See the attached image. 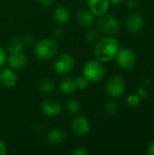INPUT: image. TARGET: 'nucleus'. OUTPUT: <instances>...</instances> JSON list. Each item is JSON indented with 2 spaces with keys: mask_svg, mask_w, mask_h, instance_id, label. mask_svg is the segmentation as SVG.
Returning a JSON list of instances; mask_svg holds the SVG:
<instances>
[{
  "mask_svg": "<svg viewBox=\"0 0 154 155\" xmlns=\"http://www.w3.org/2000/svg\"><path fill=\"white\" fill-rule=\"evenodd\" d=\"M119 50V42L114 37L106 35L96 41L93 48V54L98 61L107 63L115 58Z\"/></svg>",
  "mask_w": 154,
  "mask_h": 155,
  "instance_id": "1",
  "label": "nucleus"
},
{
  "mask_svg": "<svg viewBox=\"0 0 154 155\" xmlns=\"http://www.w3.org/2000/svg\"><path fill=\"white\" fill-rule=\"evenodd\" d=\"M59 51L57 43L51 38H44L37 41L34 45V54L36 58L42 61L53 59Z\"/></svg>",
  "mask_w": 154,
  "mask_h": 155,
  "instance_id": "2",
  "label": "nucleus"
},
{
  "mask_svg": "<svg viewBox=\"0 0 154 155\" xmlns=\"http://www.w3.org/2000/svg\"><path fill=\"white\" fill-rule=\"evenodd\" d=\"M105 68L102 62L96 60H89L83 68V74L90 83H99L105 76Z\"/></svg>",
  "mask_w": 154,
  "mask_h": 155,
  "instance_id": "3",
  "label": "nucleus"
},
{
  "mask_svg": "<svg viewBox=\"0 0 154 155\" xmlns=\"http://www.w3.org/2000/svg\"><path fill=\"white\" fill-rule=\"evenodd\" d=\"M97 28L103 34L109 36H113L120 30V23L115 16L107 15L106 13L99 17L97 21Z\"/></svg>",
  "mask_w": 154,
  "mask_h": 155,
  "instance_id": "4",
  "label": "nucleus"
},
{
  "mask_svg": "<svg viewBox=\"0 0 154 155\" xmlns=\"http://www.w3.org/2000/svg\"><path fill=\"white\" fill-rule=\"evenodd\" d=\"M125 80L121 75H113L108 79L105 84L106 94L112 98H119L121 97L125 91Z\"/></svg>",
  "mask_w": 154,
  "mask_h": 155,
  "instance_id": "5",
  "label": "nucleus"
},
{
  "mask_svg": "<svg viewBox=\"0 0 154 155\" xmlns=\"http://www.w3.org/2000/svg\"><path fill=\"white\" fill-rule=\"evenodd\" d=\"M115 58L118 65L124 71H131L136 65V56L130 49H120Z\"/></svg>",
  "mask_w": 154,
  "mask_h": 155,
  "instance_id": "6",
  "label": "nucleus"
},
{
  "mask_svg": "<svg viewBox=\"0 0 154 155\" xmlns=\"http://www.w3.org/2000/svg\"><path fill=\"white\" fill-rule=\"evenodd\" d=\"M74 66V59L69 54H60L54 62V70L57 74L63 75L70 73Z\"/></svg>",
  "mask_w": 154,
  "mask_h": 155,
  "instance_id": "7",
  "label": "nucleus"
},
{
  "mask_svg": "<svg viewBox=\"0 0 154 155\" xmlns=\"http://www.w3.org/2000/svg\"><path fill=\"white\" fill-rule=\"evenodd\" d=\"M71 128L77 136H84L90 131L89 120L84 115H77L73 118L71 122Z\"/></svg>",
  "mask_w": 154,
  "mask_h": 155,
  "instance_id": "8",
  "label": "nucleus"
},
{
  "mask_svg": "<svg viewBox=\"0 0 154 155\" xmlns=\"http://www.w3.org/2000/svg\"><path fill=\"white\" fill-rule=\"evenodd\" d=\"M41 110L45 115L49 117H55L61 114L62 104L59 101L54 98H47L42 102Z\"/></svg>",
  "mask_w": 154,
  "mask_h": 155,
  "instance_id": "9",
  "label": "nucleus"
},
{
  "mask_svg": "<svg viewBox=\"0 0 154 155\" xmlns=\"http://www.w3.org/2000/svg\"><path fill=\"white\" fill-rule=\"evenodd\" d=\"M6 62L8 63L10 68H12L15 71H17V70H22L25 67L27 64V58L23 54V52L14 53V54H10V55L7 57Z\"/></svg>",
  "mask_w": 154,
  "mask_h": 155,
  "instance_id": "10",
  "label": "nucleus"
},
{
  "mask_svg": "<svg viewBox=\"0 0 154 155\" xmlns=\"http://www.w3.org/2000/svg\"><path fill=\"white\" fill-rule=\"evenodd\" d=\"M17 83V76L12 68H3L0 71V84L5 87L11 88L14 87Z\"/></svg>",
  "mask_w": 154,
  "mask_h": 155,
  "instance_id": "11",
  "label": "nucleus"
},
{
  "mask_svg": "<svg viewBox=\"0 0 154 155\" xmlns=\"http://www.w3.org/2000/svg\"><path fill=\"white\" fill-rule=\"evenodd\" d=\"M109 0H88L89 10L97 16L106 14L109 10Z\"/></svg>",
  "mask_w": 154,
  "mask_h": 155,
  "instance_id": "12",
  "label": "nucleus"
},
{
  "mask_svg": "<svg viewBox=\"0 0 154 155\" xmlns=\"http://www.w3.org/2000/svg\"><path fill=\"white\" fill-rule=\"evenodd\" d=\"M144 25V21L141 15L133 13L131 14L126 19V27L129 32L136 34L140 32Z\"/></svg>",
  "mask_w": 154,
  "mask_h": 155,
  "instance_id": "13",
  "label": "nucleus"
},
{
  "mask_svg": "<svg viewBox=\"0 0 154 155\" xmlns=\"http://www.w3.org/2000/svg\"><path fill=\"white\" fill-rule=\"evenodd\" d=\"M95 15L88 9H81L77 13V21L84 27H90L93 25Z\"/></svg>",
  "mask_w": 154,
  "mask_h": 155,
  "instance_id": "14",
  "label": "nucleus"
},
{
  "mask_svg": "<svg viewBox=\"0 0 154 155\" xmlns=\"http://www.w3.org/2000/svg\"><path fill=\"white\" fill-rule=\"evenodd\" d=\"M53 16L54 21L57 24L60 25H64L66 23L69 22L70 17H71V14L68 10V8H66L65 6H57L53 13Z\"/></svg>",
  "mask_w": 154,
  "mask_h": 155,
  "instance_id": "15",
  "label": "nucleus"
},
{
  "mask_svg": "<svg viewBox=\"0 0 154 155\" xmlns=\"http://www.w3.org/2000/svg\"><path fill=\"white\" fill-rule=\"evenodd\" d=\"M59 87H60L61 92L64 93V94H72L77 89L75 79L73 78V77H70V76L64 77L60 81Z\"/></svg>",
  "mask_w": 154,
  "mask_h": 155,
  "instance_id": "16",
  "label": "nucleus"
},
{
  "mask_svg": "<svg viewBox=\"0 0 154 155\" xmlns=\"http://www.w3.org/2000/svg\"><path fill=\"white\" fill-rule=\"evenodd\" d=\"M47 141L52 143V144H59L62 143L65 138H66V134L63 129H59V128H54L50 130L47 133L46 135Z\"/></svg>",
  "mask_w": 154,
  "mask_h": 155,
  "instance_id": "17",
  "label": "nucleus"
},
{
  "mask_svg": "<svg viewBox=\"0 0 154 155\" xmlns=\"http://www.w3.org/2000/svg\"><path fill=\"white\" fill-rule=\"evenodd\" d=\"M38 88L39 90L44 94H52L56 90V84L54 82V80L49 78H44L39 81L38 83Z\"/></svg>",
  "mask_w": 154,
  "mask_h": 155,
  "instance_id": "18",
  "label": "nucleus"
},
{
  "mask_svg": "<svg viewBox=\"0 0 154 155\" xmlns=\"http://www.w3.org/2000/svg\"><path fill=\"white\" fill-rule=\"evenodd\" d=\"M24 43L21 38L19 37H13L7 44V49L10 54L14 53H20L24 50Z\"/></svg>",
  "mask_w": 154,
  "mask_h": 155,
  "instance_id": "19",
  "label": "nucleus"
},
{
  "mask_svg": "<svg viewBox=\"0 0 154 155\" xmlns=\"http://www.w3.org/2000/svg\"><path fill=\"white\" fill-rule=\"evenodd\" d=\"M66 109L71 114H76L81 110V104L75 98H71L66 104Z\"/></svg>",
  "mask_w": 154,
  "mask_h": 155,
  "instance_id": "20",
  "label": "nucleus"
},
{
  "mask_svg": "<svg viewBox=\"0 0 154 155\" xmlns=\"http://www.w3.org/2000/svg\"><path fill=\"white\" fill-rule=\"evenodd\" d=\"M75 83H76V87L77 89H80V90H84L86 89L88 86H89V80L84 75H79L75 78Z\"/></svg>",
  "mask_w": 154,
  "mask_h": 155,
  "instance_id": "21",
  "label": "nucleus"
},
{
  "mask_svg": "<svg viewBox=\"0 0 154 155\" xmlns=\"http://www.w3.org/2000/svg\"><path fill=\"white\" fill-rule=\"evenodd\" d=\"M119 104L115 101H110L105 104V111L108 114H115L118 112Z\"/></svg>",
  "mask_w": 154,
  "mask_h": 155,
  "instance_id": "22",
  "label": "nucleus"
},
{
  "mask_svg": "<svg viewBox=\"0 0 154 155\" xmlns=\"http://www.w3.org/2000/svg\"><path fill=\"white\" fill-rule=\"evenodd\" d=\"M99 37V33L98 30L91 28L89 30H87V32L85 33V39L87 42H96L98 40Z\"/></svg>",
  "mask_w": 154,
  "mask_h": 155,
  "instance_id": "23",
  "label": "nucleus"
},
{
  "mask_svg": "<svg viewBox=\"0 0 154 155\" xmlns=\"http://www.w3.org/2000/svg\"><path fill=\"white\" fill-rule=\"evenodd\" d=\"M126 102H127L128 106L134 108V107H137L141 104V98L137 94H131L128 96Z\"/></svg>",
  "mask_w": 154,
  "mask_h": 155,
  "instance_id": "24",
  "label": "nucleus"
},
{
  "mask_svg": "<svg viewBox=\"0 0 154 155\" xmlns=\"http://www.w3.org/2000/svg\"><path fill=\"white\" fill-rule=\"evenodd\" d=\"M141 99L143 98V99H145V98H147V96L149 95V91H148V89L147 88H145L144 86H139L138 87V89H137V94H136Z\"/></svg>",
  "mask_w": 154,
  "mask_h": 155,
  "instance_id": "25",
  "label": "nucleus"
},
{
  "mask_svg": "<svg viewBox=\"0 0 154 155\" xmlns=\"http://www.w3.org/2000/svg\"><path fill=\"white\" fill-rule=\"evenodd\" d=\"M34 40V36H33L31 34H25V35H24L23 37H22V41H23L24 45H33Z\"/></svg>",
  "mask_w": 154,
  "mask_h": 155,
  "instance_id": "26",
  "label": "nucleus"
},
{
  "mask_svg": "<svg viewBox=\"0 0 154 155\" xmlns=\"http://www.w3.org/2000/svg\"><path fill=\"white\" fill-rule=\"evenodd\" d=\"M7 54H6V51L0 45V67L3 66L6 61H7Z\"/></svg>",
  "mask_w": 154,
  "mask_h": 155,
  "instance_id": "27",
  "label": "nucleus"
},
{
  "mask_svg": "<svg viewBox=\"0 0 154 155\" xmlns=\"http://www.w3.org/2000/svg\"><path fill=\"white\" fill-rule=\"evenodd\" d=\"M64 30L63 28L61 27H57L54 29V37L57 40H62L64 38Z\"/></svg>",
  "mask_w": 154,
  "mask_h": 155,
  "instance_id": "28",
  "label": "nucleus"
},
{
  "mask_svg": "<svg viewBox=\"0 0 154 155\" xmlns=\"http://www.w3.org/2000/svg\"><path fill=\"white\" fill-rule=\"evenodd\" d=\"M72 153L74 155H87L89 153L84 147H76L74 150H73Z\"/></svg>",
  "mask_w": 154,
  "mask_h": 155,
  "instance_id": "29",
  "label": "nucleus"
},
{
  "mask_svg": "<svg viewBox=\"0 0 154 155\" xmlns=\"http://www.w3.org/2000/svg\"><path fill=\"white\" fill-rule=\"evenodd\" d=\"M125 5L130 9H134L138 6V1L137 0H126Z\"/></svg>",
  "mask_w": 154,
  "mask_h": 155,
  "instance_id": "30",
  "label": "nucleus"
},
{
  "mask_svg": "<svg viewBox=\"0 0 154 155\" xmlns=\"http://www.w3.org/2000/svg\"><path fill=\"white\" fill-rule=\"evenodd\" d=\"M38 2L42 6L49 7V6H51V5H53L54 4L55 0H38Z\"/></svg>",
  "mask_w": 154,
  "mask_h": 155,
  "instance_id": "31",
  "label": "nucleus"
},
{
  "mask_svg": "<svg viewBox=\"0 0 154 155\" xmlns=\"http://www.w3.org/2000/svg\"><path fill=\"white\" fill-rule=\"evenodd\" d=\"M6 153V145L5 143L0 139V155H4Z\"/></svg>",
  "mask_w": 154,
  "mask_h": 155,
  "instance_id": "32",
  "label": "nucleus"
},
{
  "mask_svg": "<svg viewBox=\"0 0 154 155\" xmlns=\"http://www.w3.org/2000/svg\"><path fill=\"white\" fill-rule=\"evenodd\" d=\"M147 153H148V154H151V155H154V141L149 145V147H148V151H147Z\"/></svg>",
  "mask_w": 154,
  "mask_h": 155,
  "instance_id": "33",
  "label": "nucleus"
},
{
  "mask_svg": "<svg viewBox=\"0 0 154 155\" xmlns=\"http://www.w3.org/2000/svg\"><path fill=\"white\" fill-rule=\"evenodd\" d=\"M109 2L110 4H113L114 5H119L123 2V0H109Z\"/></svg>",
  "mask_w": 154,
  "mask_h": 155,
  "instance_id": "34",
  "label": "nucleus"
}]
</instances>
